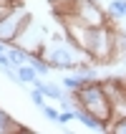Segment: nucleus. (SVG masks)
Instances as JSON below:
<instances>
[{
	"instance_id": "1",
	"label": "nucleus",
	"mask_w": 126,
	"mask_h": 134,
	"mask_svg": "<svg viewBox=\"0 0 126 134\" xmlns=\"http://www.w3.org/2000/svg\"><path fill=\"white\" fill-rule=\"evenodd\" d=\"M76 104L88 109L93 116H98L101 121H106L111 127V119H113V106H111V99L106 96L104 86H101V79L98 81H88L81 91H76Z\"/></svg>"
},
{
	"instance_id": "2",
	"label": "nucleus",
	"mask_w": 126,
	"mask_h": 134,
	"mask_svg": "<svg viewBox=\"0 0 126 134\" xmlns=\"http://www.w3.org/2000/svg\"><path fill=\"white\" fill-rule=\"evenodd\" d=\"M30 20V13H28V8L23 5V3H18V5L13 8V13L5 15L3 20H0V41L3 43H15L18 41V36L23 33V28L28 25Z\"/></svg>"
},
{
	"instance_id": "3",
	"label": "nucleus",
	"mask_w": 126,
	"mask_h": 134,
	"mask_svg": "<svg viewBox=\"0 0 126 134\" xmlns=\"http://www.w3.org/2000/svg\"><path fill=\"white\" fill-rule=\"evenodd\" d=\"M73 15L81 23H86L88 28H101V25H109V23H111L109 10L98 5V0H76Z\"/></svg>"
},
{
	"instance_id": "4",
	"label": "nucleus",
	"mask_w": 126,
	"mask_h": 134,
	"mask_svg": "<svg viewBox=\"0 0 126 134\" xmlns=\"http://www.w3.org/2000/svg\"><path fill=\"white\" fill-rule=\"evenodd\" d=\"M33 86H35V89H40V91L45 94V96H48V99H53V101H61V99L66 96V89H63V86H56V83L45 81L43 76H40V79H38V81L33 83Z\"/></svg>"
},
{
	"instance_id": "5",
	"label": "nucleus",
	"mask_w": 126,
	"mask_h": 134,
	"mask_svg": "<svg viewBox=\"0 0 126 134\" xmlns=\"http://www.w3.org/2000/svg\"><path fill=\"white\" fill-rule=\"evenodd\" d=\"M86 79H83L81 74H78V71H73V74H66L63 76V79H61V86H63V89L66 91H71V94H76V91H81L83 86H86Z\"/></svg>"
},
{
	"instance_id": "6",
	"label": "nucleus",
	"mask_w": 126,
	"mask_h": 134,
	"mask_svg": "<svg viewBox=\"0 0 126 134\" xmlns=\"http://www.w3.org/2000/svg\"><path fill=\"white\" fill-rule=\"evenodd\" d=\"M106 10L111 20H126V0H109Z\"/></svg>"
},
{
	"instance_id": "7",
	"label": "nucleus",
	"mask_w": 126,
	"mask_h": 134,
	"mask_svg": "<svg viewBox=\"0 0 126 134\" xmlns=\"http://www.w3.org/2000/svg\"><path fill=\"white\" fill-rule=\"evenodd\" d=\"M18 76H20V83H30V86L40 79L38 71L33 68V63H23V66H18Z\"/></svg>"
},
{
	"instance_id": "8",
	"label": "nucleus",
	"mask_w": 126,
	"mask_h": 134,
	"mask_svg": "<svg viewBox=\"0 0 126 134\" xmlns=\"http://www.w3.org/2000/svg\"><path fill=\"white\" fill-rule=\"evenodd\" d=\"M0 132H5V134H10V132H25V129L18 124L15 119H10V116H5L3 119V124H0Z\"/></svg>"
},
{
	"instance_id": "9",
	"label": "nucleus",
	"mask_w": 126,
	"mask_h": 134,
	"mask_svg": "<svg viewBox=\"0 0 126 134\" xmlns=\"http://www.w3.org/2000/svg\"><path fill=\"white\" fill-rule=\"evenodd\" d=\"M28 94H30V101H33V104H35L38 109H40V106H45V99H48V96H45V94H43L40 89H35V86H33V89H30Z\"/></svg>"
},
{
	"instance_id": "10",
	"label": "nucleus",
	"mask_w": 126,
	"mask_h": 134,
	"mask_svg": "<svg viewBox=\"0 0 126 134\" xmlns=\"http://www.w3.org/2000/svg\"><path fill=\"white\" fill-rule=\"evenodd\" d=\"M40 111H43V116L48 121H58L61 119V111L56 109V106H48V104H45V106H40Z\"/></svg>"
},
{
	"instance_id": "11",
	"label": "nucleus",
	"mask_w": 126,
	"mask_h": 134,
	"mask_svg": "<svg viewBox=\"0 0 126 134\" xmlns=\"http://www.w3.org/2000/svg\"><path fill=\"white\" fill-rule=\"evenodd\" d=\"M71 121H78V119H76V109H63L58 124H71Z\"/></svg>"
},
{
	"instance_id": "12",
	"label": "nucleus",
	"mask_w": 126,
	"mask_h": 134,
	"mask_svg": "<svg viewBox=\"0 0 126 134\" xmlns=\"http://www.w3.org/2000/svg\"><path fill=\"white\" fill-rule=\"evenodd\" d=\"M20 3H23V0H20ZM15 5H18V3H15ZM15 5H0V20H3L5 15H10V13H13V8H15Z\"/></svg>"
},
{
	"instance_id": "13",
	"label": "nucleus",
	"mask_w": 126,
	"mask_h": 134,
	"mask_svg": "<svg viewBox=\"0 0 126 134\" xmlns=\"http://www.w3.org/2000/svg\"><path fill=\"white\" fill-rule=\"evenodd\" d=\"M15 3H20V0H0V5H15Z\"/></svg>"
},
{
	"instance_id": "14",
	"label": "nucleus",
	"mask_w": 126,
	"mask_h": 134,
	"mask_svg": "<svg viewBox=\"0 0 126 134\" xmlns=\"http://www.w3.org/2000/svg\"><path fill=\"white\" fill-rule=\"evenodd\" d=\"M5 116H8V114L3 111V109H0V124H3V119H5Z\"/></svg>"
},
{
	"instance_id": "15",
	"label": "nucleus",
	"mask_w": 126,
	"mask_h": 134,
	"mask_svg": "<svg viewBox=\"0 0 126 134\" xmlns=\"http://www.w3.org/2000/svg\"><path fill=\"white\" fill-rule=\"evenodd\" d=\"M124 30H126V28H124Z\"/></svg>"
}]
</instances>
